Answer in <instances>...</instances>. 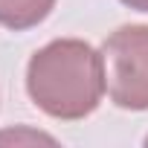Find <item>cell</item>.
<instances>
[{
    "mask_svg": "<svg viewBox=\"0 0 148 148\" xmlns=\"http://www.w3.org/2000/svg\"><path fill=\"white\" fill-rule=\"evenodd\" d=\"M26 93L32 105L52 119H87L105 96L102 52L82 38L44 44L26 64Z\"/></svg>",
    "mask_w": 148,
    "mask_h": 148,
    "instance_id": "6da1fadb",
    "label": "cell"
},
{
    "mask_svg": "<svg viewBox=\"0 0 148 148\" xmlns=\"http://www.w3.org/2000/svg\"><path fill=\"white\" fill-rule=\"evenodd\" d=\"M108 99L122 110H148V26L128 23L102 41Z\"/></svg>",
    "mask_w": 148,
    "mask_h": 148,
    "instance_id": "7a4b0ae2",
    "label": "cell"
},
{
    "mask_svg": "<svg viewBox=\"0 0 148 148\" xmlns=\"http://www.w3.org/2000/svg\"><path fill=\"white\" fill-rule=\"evenodd\" d=\"M55 0H0V26L12 32H26L49 18Z\"/></svg>",
    "mask_w": 148,
    "mask_h": 148,
    "instance_id": "3957f363",
    "label": "cell"
},
{
    "mask_svg": "<svg viewBox=\"0 0 148 148\" xmlns=\"http://www.w3.org/2000/svg\"><path fill=\"white\" fill-rule=\"evenodd\" d=\"M21 142V139H29V142H55L49 134H41V131H6V134H0V142Z\"/></svg>",
    "mask_w": 148,
    "mask_h": 148,
    "instance_id": "277c9868",
    "label": "cell"
},
{
    "mask_svg": "<svg viewBox=\"0 0 148 148\" xmlns=\"http://www.w3.org/2000/svg\"><path fill=\"white\" fill-rule=\"evenodd\" d=\"M119 3L134 9V12H148V0H119Z\"/></svg>",
    "mask_w": 148,
    "mask_h": 148,
    "instance_id": "5b68a950",
    "label": "cell"
},
{
    "mask_svg": "<svg viewBox=\"0 0 148 148\" xmlns=\"http://www.w3.org/2000/svg\"><path fill=\"white\" fill-rule=\"evenodd\" d=\"M145 145H148V136H145Z\"/></svg>",
    "mask_w": 148,
    "mask_h": 148,
    "instance_id": "8992f818",
    "label": "cell"
}]
</instances>
